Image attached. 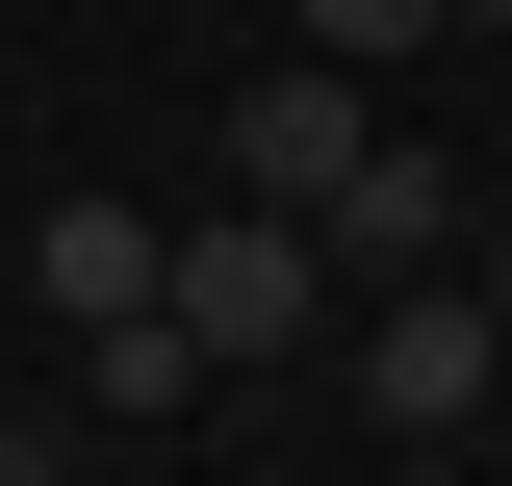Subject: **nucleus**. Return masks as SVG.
<instances>
[{
	"instance_id": "obj_1",
	"label": "nucleus",
	"mask_w": 512,
	"mask_h": 486,
	"mask_svg": "<svg viewBox=\"0 0 512 486\" xmlns=\"http://www.w3.org/2000/svg\"><path fill=\"white\" fill-rule=\"evenodd\" d=\"M154 307H180V333H205V359H282V333H308V307H333V256H308V205H205V231H154Z\"/></svg>"
},
{
	"instance_id": "obj_2",
	"label": "nucleus",
	"mask_w": 512,
	"mask_h": 486,
	"mask_svg": "<svg viewBox=\"0 0 512 486\" xmlns=\"http://www.w3.org/2000/svg\"><path fill=\"white\" fill-rule=\"evenodd\" d=\"M487 384H512L487 282H384V307H359V410H384V435H461Z\"/></svg>"
},
{
	"instance_id": "obj_3",
	"label": "nucleus",
	"mask_w": 512,
	"mask_h": 486,
	"mask_svg": "<svg viewBox=\"0 0 512 486\" xmlns=\"http://www.w3.org/2000/svg\"><path fill=\"white\" fill-rule=\"evenodd\" d=\"M308 256H333V282H436V256H461V180L410 154V128H359V180L308 205Z\"/></svg>"
},
{
	"instance_id": "obj_4",
	"label": "nucleus",
	"mask_w": 512,
	"mask_h": 486,
	"mask_svg": "<svg viewBox=\"0 0 512 486\" xmlns=\"http://www.w3.org/2000/svg\"><path fill=\"white\" fill-rule=\"evenodd\" d=\"M231 180L256 205H333V180H359V77H333V52L308 77H231Z\"/></svg>"
},
{
	"instance_id": "obj_5",
	"label": "nucleus",
	"mask_w": 512,
	"mask_h": 486,
	"mask_svg": "<svg viewBox=\"0 0 512 486\" xmlns=\"http://www.w3.org/2000/svg\"><path fill=\"white\" fill-rule=\"evenodd\" d=\"M26 282H52V333L154 307V205H52V231H26Z\"/></svg>"
},
{
	"instance_id": "obj_6",
	"label": "nucleus",
	"mask_w": 512,
	"mask_h": 486,
	"mask_svg": "<svg viewBox=\"0 0 512 486\" xmlns=\"http://www.w3.org/2000/svg\"><path fill=\"white\" fill-rule=\"evenodd\" d=\"M77 384H103V410H128V435H154V410H205V384H231V359H205L180 307H103V333H77Z\"/></svg>"
},
{
	"instance_id": "obj_7",
	"label": "nucleus",
	"mask_w": 512,
	"mask_h": 486,
	"mask_svg": "<svg viewBox=\"0 0 512 486\" xmlns=\"http://www.w3.org/2000/svg\"><path fill=\"white\" fill-rule=\"evenodd\" d=\"M308 52L333 77H410V52H461V0H308Z\"/></svg>"
},
{
	"instance_id": "obj_8",
	"label": "nucleus",
	"mask_w": 512,
	"mask_h": 486,
	"mask_svg": "<svg viewBox=\"0 0 512 486\" xmlns=\"http://www.w3.org/2000/svg\"><path fill=\"white\" fill-rule=\"evenodd\" d=\"M0 486H77V461H52V435H0Z\"/></svg>"
},
{
	"instance_id": "obj_9",
	"label": "nucleus",
	"mask_w": 512,
	"mask_h": 486,
	"mask_svg": "<svg viewBox=\"0 0 512 486\" xmlns=\"http://www.w3.org/2000/svg\"><path fill=\"white\" fill-rule=\"evenodd\" d=\"M487 333H512V231H487Z\"/></svg>"
},
{
	"instance_id": "obj_10",
	"label": "nucleus",
	"mask_w": 512,
	"mask_h": 486,
	"mask_svg": "<svg viewBox=\"0 0 512 486\" xmlns=\"http://www.w3.org/2000/svg\"><path fill=\"white\" fill-rule=\"evenodd\" d=\"M461 26H512V0H461Z\"/></svg>"
}]
</instances>
